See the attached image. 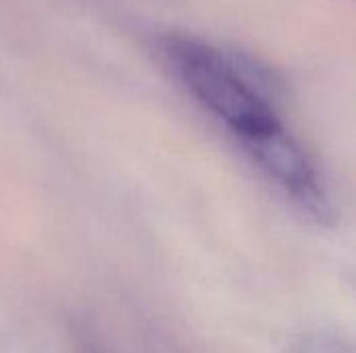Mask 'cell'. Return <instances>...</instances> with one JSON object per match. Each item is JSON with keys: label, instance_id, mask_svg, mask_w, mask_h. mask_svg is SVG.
<instances>
[{"label": "cell", "instance_id": "cell-4", "mask_svg": "<svg viewBox=\"0 0 356 353\" xmlns=\"http://www.w3.org/2000/svg\"><path fill=\"white\" fill-rule=\"evenodd\" d=\"M81 353H100L94 345H92V341H81Z\"/></svg>", "mask_w": 356, "mask_h": 353}, {"label": "cell", "instance_id": "cell-2", "mask_svg": "<svg viewBox=\"0 0 356 353\" xmlns=\"http://www.w3.org/2000/svg\"><path fill=\"white\" fill-rule=\"evenodd\" d=\"M244 148L307 214L319 223L332 218V204L313 164L309 162L298 141L284 129V125L248 139Z\"/></svg>", "mask_w": 356, "mask_h": 353}, {"label": "cell", "instance_id": "cell-1", "mask_svg": "<svg viewBox=\"0 0 356 353\" xmlns=\"http://www.w3.org/2000/svg\"><path fill=\"white\" fill-rule=\"evenodd\" d=\"M163 50L186 89L242 144L282 125L269 98L246 79L232 54L179 35L167 37Z\"/></svg>", "mask_w": 356, "mask_h": 353}, {"label": "cell", "instance_id": "cell-3", "mask_svg": "<svg viewBox=\"0 0 356 353\" xmlns=\"http://www.w3.org/2000/svg\"><path fill=\"white\" fill-rule=\"evenodd\" d=\"M298 353H353V350L334 335L315 333L300 341Z\"/></svg>", "mask_w": 356, "mask_h": 353}]
</instances>
